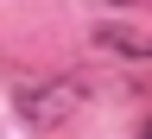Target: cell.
Listing matches in <instances>:
<instances>
[{
  "label": "cell",
  "instance_id": "obj_3",
  "mask_svg": "<svg viewBox=\"0 0 152 139\" xmlns=\"http://www.w3.org/2000/svg\"><path fill=\"white\" fill-rule=\"evenodd\" d=\"M140 139H152V120H146V133H140Z\"/></svg>",
  "mask_w": 152,
  "mask_h": 139
},
{
  "label": "cell",
  "instance_id": "obj_2",
  "mask_svg": "<svg viewBox=\"0 0 152 139\" xmlns=\"http://www.w3.org/2000/svg\"><path fill=\"white\" fill-rule=\"evenodd\" d=\"M102 7H152V0H102Z\"/></svg>",
  "mask_w": 152,
  "mask_h": 139
},
{
  "label": "cell",
  "instance_id": "obj_1",
  "mask_svg": "<svg viewBox=\"0 0 152 139\" xmlns=\"http://www.w3.org/2000/svg\"><path fill=\"white\" fill-rule=\"evenodd\" d=\"M83 95L89 82H76V76H32V82H19V120L38 127V133H51V127H64L76 108H83Z\"/></svg>",
  "mask_w": 152,
  "mask_h": 139
}]
</instances>
